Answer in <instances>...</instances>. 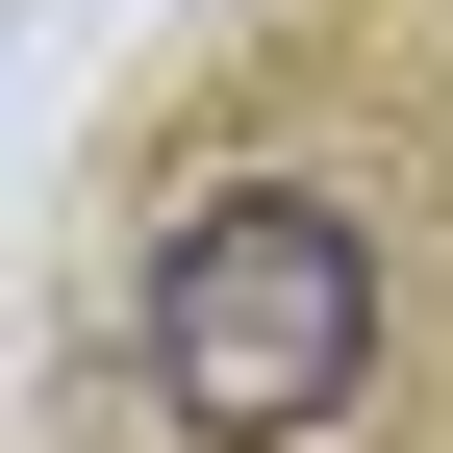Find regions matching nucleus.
Returning a JSON list of instances; mask_svg holds the SVG:
<instances>
[{"label": "nucleus", "mask_w": 453, "mask_h": 453, "mask_svg": "<svg viewBox=\"0 0 453 453\" xmlns=\"http://www.w3.org/2000/svg\"><path fill=\"white\" fill-rule=\"evenodd\" d=\"M378 378V252H353V202H303V177H252V202H177V252H151V403L226 428V453H277V428H327Z\"/></svg>", "instance_id": "obj_1"}]
</instances>
